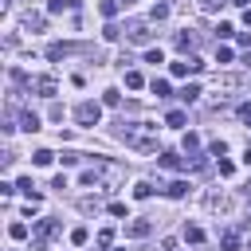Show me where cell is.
<instances>
[{
	"instance_id": "obj_2",
	"label": "cell",
	"mask_w": 251,
	"mask_h": 251,
	"mask_svg": "<svg viewBox=\"0 0 251 251\" xmlns=\"http://www.w3.org/2000/svg\"><path fill=\"white\" fill-rule=\"evenodd\" d=\"M75 118H78V126H98V118H102V106H98V102H82V106L75 110Z\"/></svg>"
},
{
	"instance_id": "obj_12",
	"label": "cell",
	"mask_w": 251,
	"mask_h": 251,
	"mask_svg": "<svg viewBox=\"0 0 251 251\" xmlns=\"http://www.w3.org/2000/svg\"><path fill=\"white\" fill-rule=\"evenodd\" d=\"M180 98H184V102H196V98H200V86H196V82H188V86L180 90Z\"/></svg>"
},
{
	"instance_id": "obj_23",
	"label": "cell",
	"mask_w": 251,
	"mask_h": 251,
	"mask_svg": "<svg viewBox=\"0 0 251 251\" xmlns=\"http://www.w3.org/2000/svg\"><path fill=\"white\" fill-rule=\"evenodd\" d=\"M169 16V4H153V20H165Z\"/></svg>"
},
{
	"instance_id": "obj_22",
	"label": "cell",
	"mask_w": 251,
	"mask_h": 251,
	"mask_svg": "<svg viewBox=\"0 0 251 251\" xmlns=\"http://www.w3.org/2000/svg\"><path fill=\"white\" fill-rule=\"evenodd\" d=\"M184 149H188V153H196V149H200V137H196V133H188V137H184Z\"/></svg>"
},
{
	"instance_id": "obj_26",
	"label": "cell",
	"mask_w": 251,
	"mask_h": 251,
	"mask_svg": "<svg viewBox=\"0 0 251 251\" xmlns=\"http://www.w3.org/2000/svg\"><path fill=\"white\" fill-rule=\"evenodd\" d=\"M224 247H227V251H235V247H239V239H235V231H227V235H224Z\"/></svg>"
},
{
	"instance_id": "obj_28",
	"label": "cell",
	"mask_w": 251,
	"mask_h": 251,
	"mask_svg": "<svg viewBox=\"0 0 251 251\" xmlns=\"http://www.w3.org/2000/svg\"><path fill=\"white\" fill-rule=\"evenodd\" d=\"M243 20H247V24H251V8H247V16H243Z\"/></svg>"
},
{
	"instance_id": "obj_8",
	"label": "cell",
	"mask_w": 251,
	"mask_h": 251,
	"mask_svg": "<svg viewBox=\"0 0 251 251\" xmlns=\"http://www.w3.org/2000/svg\"><path fill=\"white\" fill-rule=\"evenodd\" d=\"M126 86H129V90H141V86H145V78H141L137 71H126Z\"/></svg>"
},
{
	"instance_id": "obj_4",
	"label": "cell",
	"mask_w": 251,
	"mask_h": 251,
	"mask_svg": "<svg viewBox=\"0 0 251 251\" xmlns=\"http://www.w3.org/2000/svg\"><path fill=\"white\" fill-rule=\"evenodd\" d=\"M188 118H184V110H169V118H165V126H173V129H180Z\"/></svg>"
},
{
	"instance_id": "obj_15",
	"label": "cell",
	"mask_w": 251,
	"mask_h": 251,
	"mask_svg": "<svg viewBox=\"0 0 251 251\" xmlns=\"http://www.w3.org/2000/svg\"><path fill=\"white\" fill-rule=\"evenodd\" d=\"M145 63H153V67H157V63H165V55H161V47H149V51H145Z\"/></svg>"
},
{
	"instance_id": "obj_20",
	"label": "cell",
	"mask_w": 251,
	"mask_h": 251,
	"mask_svg": "<svg viewBox=\"0 0 251 251\" xmlns=\"http://www.w3.org/2000/svg\"><path fill=\"white\" fill-rule=\"evenodd\" d=\"M102 16H118V0H102Z\"/></svg>"
},
{
	"instance_id": "obj_27",
	"label": "cell",
	"mask_w": 251,
	"mask_h": 251,
	"mask_svg": "<svg viewBox=\"0 0 251 251\" xmlns=\"http://www.w3.org/2000/svg\"><path fill=\"white\" fill-rule=\"evenodd\" d=\"M239 118H243V122L251 126V106H243V110H239Z\"/></svg>"
},
{
	"instance_id": "obj_10",
	"label": "cell",
	"mask_w": 251,
	"mask_h": 251,
	"mask_svg": "<svg viewBox=\"0 0 251 251\" xmlns=\"http://www.w3.org/2000/svg\"><path fill=\"white\" fill-rule=\"evenodd\" d=\"M31 161H35V165H51V161H55V153H51V149H35V153H31Z\"/></svg>"
},
{
	"instance_id": "obj_3",
	"label": "cell",
	"mask_w": 251,
	"mask_h": 251,
	"mask_svg": "<svg viewBox=\"0 0 251 251\" xmlns=\"http://www.w3.org/2000/svg\"><path fill=\"white\" fill-rule=\"evenodd\" d=\"M20 126H24L27 133H35V129H39V114H31V110H24V114H20Z\"/></svg>"
},
{
	"instance_id": "obj_14",
	"label": "cell",
	"mask_w": 251,
	"mask_h": 251,
	"mask_svg": "<svg viewBox=\"0 0 251 251\" xmlns=\"http://www.w3.org/2000/svg\"><path fill=\"white\" fill-rule=\"evenodd\" d=\"M67 8H75V4H71V0H51V4H47L51 16H59V12H67Z\"/></svg>"
},
{
	"instance_id": "obj_5",
	"label": "cell",
	"mask_w": 251,
	"mask_h": 251,
	"mask_svg": "<svg viewBox=\"0 0 251 251\" xmlns=\"http://www.w3.org/2000/svg\"><path fill=\"white\" fill-rule=\"evenodd\" d=\"M133 196H137V200H149V196H153V184H149V180H137V184H133Z\"/></svg>"
},
{
	"instance_id": "obj_21",
	"label": "cell",
	"mask_w": 251,
	"mask_h": 251,
	"mask_svg": "<svg viewBox=\"0 0 251 251\" xmlns=\"http://www.w3.org/2000/svg\"><path fill=\"white\" fill-rule=\"evenodd\" d=\"M102 106H118V90H102Z\"/></svg>"
},
{
	"instance_id": "obj_18",
	"label": "cell",
	"mask_w": 251,
	"mask_h": 251,
	"mask_svg": "<svg viewBox=\"0 0 251 251\" xmlns=\"http://www.w3.org/2000/svg\"><path fill=\"white\" fill-rule=\"evenodd\" d=\"M8 235H12V239H27V227H24V224H12Z\"/></svg>"
},
{
	"instance_id": "obj_24",
	"label": "cell",
	"mask_w": 251,
	"mask_h": 251,
	"mask_svg": "<svg viewBox=\"0 0 251 251\" xmlns=\"http://www.w3.org/2000/svg\"><path fill=\"white\" fill-rule=\"evenodd\" d=\"M216 63H231V47H220L216 51Z\"/></svg>"
},
{
	"instance_id": "obj_1",
	"label": "cell",
	"mask_w": 251,
	"mask_h": 251,
	"mask_svg": "<svg viewBox=\"0 0 251 251\" xmlns=\"http://www.w3.org/2000/svg\"><path fill=\"white\" fill-rule=\"evenodd\" d=\"M122 141H126L129 149H137V153H153V149H157V126H149V122L126 126V129H122Z\"/></svg>"
},
{
	"instance_id": "obj_7",
	"label": "cell",
	"mask_w": 251,
	"mask_h": 251,
	"mask_svg": "<svg viewBox=\"0 0 251 251\" xmlns=\"http://www.w3.org/2000/svg\"><path fill=\"white\" fill-rule=\"evenodd\" d=\"M129 35H133V43H145V39H149V27H145V24H133Z\"/></svg>"
},
{
	"instance_id": "obj_6",
	"label": "cell",
	"mask_w": 251,
	"mask_h": 251,
	"mask_svg": "<svg viewBox=\"0 0 251 251\" xmlns=\"http://www.w3.org/2000/svg\"><path fill=\"white\" fill-rule=\"evenodd\" d=\"M129 235H133V239L149 235V220H133V224H129Z\"/></svg>"
},
{
	"instance_id": "obj_9",
	"label": "cell",
	"mask_w": 251,
	"mask_h": 251,
	"mask_svg": "<svg viewBox=\"0 0 251 251\" xmlns=\"http://www.w3.org/2000/svg\"><path fill=\"white\" fill-rule=\"evenodd\" d=\"M35 90H39L43 98H51V94H55V78H39V82H35Z\"/></svg>"
},
{
	"instance_id": "obj_16",
	"label": "cell",
	"mask_w": 251,
	"mask_h": 251,
	"mask_svg": "<svg viewBox=\"0 0 251 251\" xmlns=\"http://www.w3.org/2000/svg\"><path fill=\"white\" fill-rule=\"evenodd\" d=\"M153 94L165 98V94H169V82H165V78H153Z\"/></svg>"
},
{
	"instance_id": "obj_25",
	"label": "cell",
	"mask_w": 251,
	"mask_h": 251,
	"mask_svg": "<svg viewBox=\"0 0 251 251\" xmlns=\"http://www.w3.org/2000/svg\"><path fill=\"white\" fill-rule=\"evenodd\" d=\"M71 243H86V227H75L71 231Z\"/></svg>"
},
{
	"instance_id": "obj_13",
	"label": "cell",
	"mask_w": 251,
	"mask_h": 251,
	"mask_svg": "<svg viewBox=\"0 0 251 251\" xmlns=\"http://www.w3.org/2000/svg\"><path fill=\"white\" fill-rule=\"evenodd\" d=\"M184 192H188V184H184V180H173V184H169V196H173V200H180Z\"/></svg>"
},
{
	"instance_id": "obj_19",
	"label": "cell",
	"mask_w": 251,
	"mask_h": 251,
	"mask_svg": "<svg viewBox=\"0 0 251 251\" xmlns=\"http://www.w3.org/2000/svg\"><path fill=\"white\" fill-rule=\"evenodd\" d=\"M224 4H227V0H200V8H204V12H220Z\"/></svg>"
},
{
	"instance_id": "obj_17",
	"label": "cell",
	"mask_w": 251,
	"mask_h": 251,
	"mask_svg": "<svg viewBox=\"0 0 251 251\" xmlns=\"http://www.w3.org/2000/svg\"><path fill=\"white\" fill-rule=\"evenodd\" d=\"M161 169H180V161H176V153H165V157H161Z\"/></svg>"
},
{
	"instance_id": "obj_11",
	"label": "cell",
	"mask_w": 251,
	"mask_h": 251,
	"mask_svg": "<svg viewBox=\"0 0 251 251\" xmlns=\"http://www.w3.org/2000/svg\"><path fill=\"white\" fill-rule=\"evenodd\" d=\"M184 239H188V243H200V239H204V231H200L196 224H184Z\"/></svg>"
}]
</instances>
